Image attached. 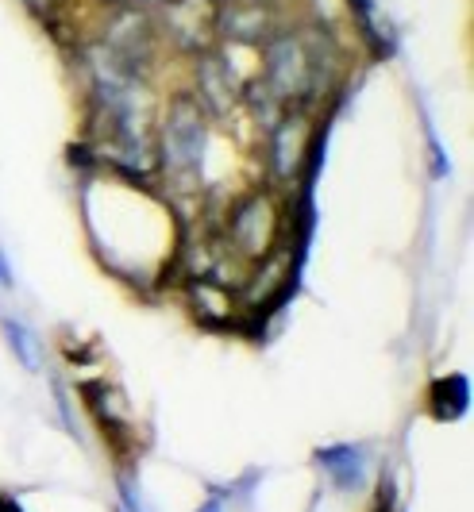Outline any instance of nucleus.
I'll return each instance as SVG.
<instances>
[{"label":"nucleus","instance_id":"nucleus-1","mask_svg":"<svg viewBox=\"0 0 474 512\" xmlns=\"http://www.w3.org/2000/svg\"><path fill=\"white\" fill-rule=\"evenodd\" d=\"M158 185L166 205H185L205 193V158H209V116L193 93H174L155 124Z\"/></svg>","mask_w":474,"mask_h":512},{"label":"nucleus","instance_id":"nucleus-2","mask_svg":"<svg viewBox=\"0 0 474 512\" xmlns=\"http://www.w3.org/2000/svg\"><path fill=\"white\" fill-rule=\"evenodd\" d=\"M216 243L232 266H251L274 247L286 243V193L270 189V185H251L239 197H232L220 224H216Z\"/></svg>","mask_w":474,"mask_h":512},{"label":"nucleus","instance_id":"nucleus-3","mask_svg":"<svg viewBox=\"0 0 474 512\" xmlns=\"http://www.w3.org/2000/svg\"><path fill=\"white\" fill-rule=\"evenodd\" d=\"M328 116L309 104H290L270 128H266L263 147V185L278 189V193H293L301 185V170L313 147L316 131Z\"/></svg>","mask_w":474,"mask_h":512},{"label":"nucleus","instance_id":"nucleus-4","mask_svg":"<svg viewBox=\"0 0 474 512\" xmlns=\"http://www.w3.org/2000/svg\"><path fill=\"white\" fill-rule=\"evenodd\" d=\"M301 266H305V251L297 243H282L274 247L270 255H263L259 262H251L243 270V278L236 282L239 308L247 316H259V320H274V312L290 301L293 285L301 282Z\"/></svg>","mask_w":474,"mask_h":512},{"label":"nucleus","instance_id":"nucleus-5","mask_svg":"<svg viewBox=\"0 0 474 512\" xmlns=\"http://www.w3.org/2000/svg\"><path fill=\"white\" fill-rule=\"evenodd\" d=\"M266 89L282 104H316V70L309 43L301 35V27H278L263 43V74Z\"/></svg>","mask_w":474,"mask_h":512},{"label":"nucleus","instance_id":"nucleus-6","mask_svg":"<svg viewBox=\"0 0 474 512\" xmlns=\"http://www.w3.org/2000/svg\"><path fill=\"white\" fill-rule=\"evenodd\" d=\"M158 39L182 54L216 47V0H162L155 12Z\"/></svg>","mask_w":474,"mask_h":512},{"label":"nucleus","instance_id":"nucleus-7","mask_svg":"<svg viewBox=\"0 0 474 512\" xmlns=\"http://www.w3.org/2000/svg\"><path fill=\"white\" fill-rule=\"evenodd\" d=\"M239 89L243 81L236 77L228 54L220 47H209V51L193 54V101L205 108L209 120H224L239 108Z\"/></svg>","mask_w":474,"mask_h":512},{"label":"nucleus","instance_id":"nucleus-8","mask_svg":"<svg viewBox=\"0 0 474 512\" xmlns=\"http://www.w3.org/2000/svg\"><path fill=\"white\" fill-rule=\"evenodd\" d=\"M278 27V4L270 0H216V43L263 47Z\"/></svg>","mask_w":474,"mask_h":512},{"label":"nucleus","instance_id":"nucleus-9","mask_svg":"<svg viewBox=\"0 0 474 512\" xmlns=\"http://www.w3.org/2000/svg\"><path fill=\"white\" fill-rule=\"evenodd\" d=\"M182 297L189 316L209 328V332H236L239 320V297L236 285L220 282V278H193V282H182Z\"/></svg>","mask_w":474,"mask_h":512},{"label":"nucleus","instance_id":"nucleus-10","mask_svg":"<svg viewBox=\"0 0 474 512\" xmlns=\"http://www.w3.org/2000/svg\"><path fill=\"white\" fill-rule=\"evenodd\" d=\"M81 401H85L89 416L105 428L108 443H112L116 451L135 447V416H132V409H128V397H124L116 385L85 382L81 385Z\"/></svg>","mask_w":474,"mask_h":512},{"label":"nucleus","instance_id":"nucleus-11","mask_svg":"<svg viewBox=\"0 0 474 512\" xmlns=\"http://www.w3.org/2000/svg\"><path fill=\"white\" fill-rule=\"evenodd\" d=\"M316 466L328 474V482L343 493L359 489L367 482V462H363V451L355 443H332V447H320L313 455Z\"/></svg>","mask_w":474,"mask_h":512},{"label":"nucleus","instance_id":"nucleus-12","mask_svg":"<svg viewBox=\"0 0 474 512\" xmlns=\"http://www.w3.org/2000/svg\"><path fill=\"white\" fill-rule=\"evenodd\" d=\"M471 409V378L467 374H448V378H436V382L428 385V412L436 416V420H459V416H467Z\"/></svg>","mask_w":474,"mask_h":512},{"label":"nucleus","instance_id":"nucleus-13","mask_svg":"<svg viewBox=\"0 0 474 512\" xmlns=\"http://www.w3.org/2000/svg\"><path fill=\"white\" fill-rule=\"evenodd\" d=\"M0 332H4V339H8V347H12V355L24 362V370H39L43 366V355H39V343H35V335H31V328L27 324H20V320H0Z\"/></svg>","mask_w":474,"mask_h":512},{"label":"nucleus","instance_id":"nucleus-14","mask_svg":"<svg viewBox=\"0 0 474 512\" xmlns=\"http://www.w3.org/2000/svg\"><path fill=\"white\" fill-rule=\"evenodd\" d=\"M116 489H120V512H147V501H143V497H139V489H135L132 470H124V474H120Z\"/></svg>","mask_w":474,"mask_h":512},{"label":"nucleus","instance_id":"nucleus-15","mask_svg":"<svg viewBox=\"0 0 474 512\" xmlns=\"http://www.w3.org/2000/svg\"><path fill=\"white\" fill-rule=\"evenodd\" d=\"M424 135H428V154H432V178H444L448 174V158H444V147H440L432 124H424Z\"/></svg>","mask_w":474,"mask_h":512},{"label":"nucleus","instance_id":"nucleus-16","mask_svg":"<svg viewBox=\"0 0 474 512\" xmlns=\"http://www.w3.org/2000/svg\"><path fill=\"white\" fill-rule=\"evenodd\" d=\"M0 285L4 289H16V278H12V266H8V255L0 251Z\"/></svg>","mask_w":474,"mask_h":512},{"label":"nucleus","instance_id":"nucleus-17","mask_svg":"<svg viewBox=\"0 0 474 512\" xmlns=\"http://www.w3.org/2000/svg\"><path fill=\"white\" fill-rule=\"evenodd\" d=\"M197 512H224V497H216V493H212L209 501H205V505H201Z\"/></svg>","mask_w":474,"mask_h":512},{"label":"nucleus","instance_id":"nucleus-18","mask_svg":"<svg viewBox=\"0 0 474 512\" xmlns=\"http://www.w3.org/2000/svg\"><path fill=\"white\" fill-rule=\"evenodd\" d=\"M0 512H24V509H20L12 497H0Z\"/></svg>","mask_w":474,"mask_h":512},{"label":"nucleus","instance_id":"nucleus-19","mask_svg":"<svg viewBox=\"0 0 474 512\" xmlns=\"http://www.w3.org/2000/svg\"><path fill=\"white\" fill-rule=\"evenodd\" d=\"M97 4H105V8H128L135 0H97Z\"/></svg>","mask_w":474,"mask_h":512}]
</instances>
